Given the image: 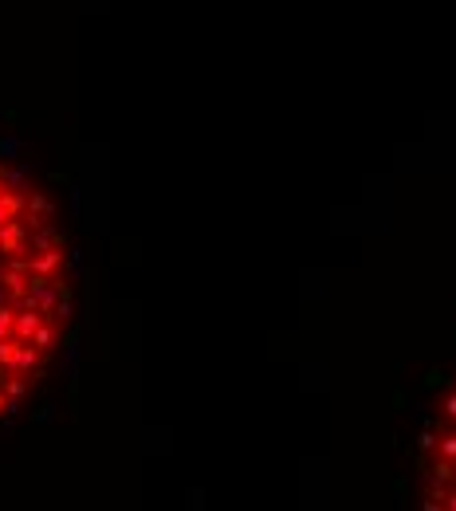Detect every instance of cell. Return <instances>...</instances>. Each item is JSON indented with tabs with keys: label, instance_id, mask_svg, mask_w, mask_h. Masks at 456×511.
<instances>
[{
	"label": "cell",
	"instance_id": "1",
	"mask_svg": "<svg viewBox=\"0 0 456 511\" xmlns=\"http://www.w3.org/2000/svg\"><path fill=\"white\" fill-rule=\"evenodd\" d=\"M36 362H40V350H36L32 342H16V358H12V374H28V370H36Z\"/></svg>",
	"mask_w": 456,
	"mask_h": 511
},
{
	"label": "cell",
	"instance_id": "2",
	"mask_svg": "<svg viewBox=\"0 0 456 511\" xmlns=\"http://www.w3.org/2000/svg\"><path fill=\"white\" fill-rule=\"evenodd\" d=\"M0 248H4V252H20L24 248V224L20 221L0 224Z\"/></svg>",
	"mask_w": 456,
	"mask_h": 511
},
{
	"label": "cell",
	"instance_id": "3",
	"mask_svg": "<svg viewBox=\"0 0 456 511\" xmlns=\"http://www.w3.org/2000/svg\"><path fill=\"white\" fill-rule=\"evenodd\" d=\"M28 342H32V346H36V350H48L51 342H55V331H51V327H43V322H40V331L32 334Z\"/></svg>",
	"mask_w": 456,
	"mask_h": 511
},
{
	"label": "cell",
	"instance_id": "4",
	"mask_svg": "<svg viewBox=\"0 0 456 511\" xmlns=\"http://www.w3.org/2000/svg\"><path fill=\"white\" fill-rule=\"evenodd\" d=\"M24 390H28V386H24L20 378H12V381H8V401H20V397H24Z\"/></svg>",
	"mask_w": 456,
	"mask_h": 511
},
{
	"label": "cell",
	"instance_id": "5",
	"mask_svg": "<svg viewBox=\"0 0 456 511\" xmlns=\"http://www.w3.org/2000/svg\"><path fill=\"white\" fill-rule=\"evenodd\" d=\"M16 150H20V142H12V138H4V142H0V154H4V158H12Z\"/></svg>",
	"mask_w": 456,
	"mask_h": 511
},
{
	"label": "cell",
	"instance_id": "6",
	"mask_svg": "<svg viewBox=\"0 0 456 511\" xmlns=\"http://www.w3.org/2000/svg\"><path fill=\"white\" fill-rule=\"evenodd\" d=\"M4 405H8V397H4V393H0V409H4Z\"/></svg>",
	"mask_w": 456,
	"mask_h": 511
},
{
	"label": "cell",
	"instance_id": "7",
	"mask_svg": "<svg viewBox=\"0 0 456 511\" xmlns=\"http://www.w3.org/2000/svg\"><path fill=\"white\" fill-rule=\"evenodd\" d=\"M448 511H456V500H452V507H448Z\"/></svg>",
	"mask_w": 456,
	"mask_h": 511
}]
</instances>
